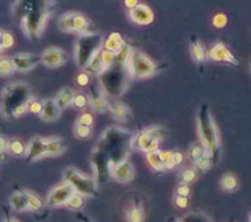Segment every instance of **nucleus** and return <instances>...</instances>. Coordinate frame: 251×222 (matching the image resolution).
Returning <instances> with one entry per match:
<instances>
[{"label": "nucleus", "instance_id": "nucleus-1", "mask_svg": "<svg viewBox=\"0 0 251 222\" xmlns=\"http://www.w3.org/2000/svg\"><path fill=\"white\" fill-rule=\"evenodd\" d=\"M49 1H18L14 14L19 19L20 27L26 38L38 40L47 28L52 12Z\"/></svg>", "mask_w": 251, "mask_h": 222}, {"label": "nucleus", "instance_id": "nucleus-2", "mask_svg": "<svg viewBox=\"0 0 251 222\" xmlns=\"http://www.w3.org/2000/svg\"><path fill=\"white\" fill-rule=\"evenodd\" d=\"M32 99L30 86L21 80L10 81L0 91V114L5 119H14L28 113Z\"/></svg>", "mask_w": 251, "mask_h": 222}, {"label": "nucleus", "instance_id": "nucleus-3", "mask_svg": "<svg viewBox=\"0 0 251 222\" xmlns=\"http://www.w3.org/2000/svg\"><path fill=\"white\" fill-rule=\"evenodd\" d=\"M132 136L129 131L120 127L105 129L93 153L112 165L126 159L127 149L131 148Z\"/></svg>", "mask_w": 251, "mask_h": 222}, {"label": "nucleus", "instance_id": "nucleus-4", "mask_svg": "<svg viewBox=\"0 0 251 222\" xmlns=\"http://www.w3.org/2000/svg\"><path fill=\"white\" fill-rule=\"evenodd\" d=\"M130 78L126 64L116 60L99 75L101 90L104 95L113 98L120 97L126 90Z\"/></svg>", "mask_w": 251, "mask_h": 222}, {"label": "nucleus", "instance_id": "nucleus-5", "mask_svg": "<svg viewBox=\"0 0 251 222\" xmlns=\"http://www.w3.org/2000/svg\"><path fill=\"white\" fill-rule=\"evenodd\" d=\"M197 129L200 143L207 150L212 157V160L214 161L220 149V138L216 122L207 105L201 106L198 110Z\"/></svg>", "mask_w": 251, "mask_h": 222}, {"label": "nucleus", "instance_id": "nucleus-6", "mask_svg": "<svg viewBox=\"0 0 251 222\" xmlns=\"http://www.w3.org/2000/svg\"><path fill=\"white\" fill-rule=\"evenodd\" d=\"M66 148L65 140L61 137L35 136L27 144L25 156L28 161H34L44 156L59 155L65 152Z\"/></svg>", "mask_w": 251, "mask_h": 222}, {"label": "nucleus", "instance_id": "nucleus-7", "mask_svg": "<svg viewBox=\"0 0 251 222\" xmlns=\"http://www.w3.org/2000/svg\"><path fill=\"white\" fill-rule=\"evenodd\" d=\"M103 36L98 32H88L78 35L74 48V58L76 66L85 68L89 62L103 47Z\"/></svg>", "mask_w": 251, "mask_h": 222}, {"label": "nucleus", "instance_id": "nucleus-8", "mask_svg": "<svg viewBox=\"0 0 251 222\" xmlns=\"http://www.w3.org/2000/svg\"><path fill=\"white\" fill-rule=\"evenodd\" d=\"M64 181L69 183L75 193L82 197H93L97 193V182L94 177L86 175L75 167H68L63 173Z\"/></svg>", "mask_w": 251, "mask_h": 222}, {"label": "nucleus", "instance_id": "nucleus-9", "mask_svg": "<svg viewBox=\"0 0 251 222\" xmlns=\"http://www.w3.org/2000/svg\"><path fill=\"white\" fill-rule=\"evenodd\" d=\"M130 77L146 78L154 74L156 67L149 57L139 50H131L126 61Z\"/></svg>", "mask_w": 251, "mask_h": 222}, {"label": "nucleus", "instance_id": "nucleus-10", "mask_svg": "<svg viewBox=\"0 0 251 222\" xmlns=\"http://www.w3.org/2000/svg\"><path fill=\"white\" fill-rule=\"evenodd\" d=\"M58 27L63 32L76 33L77 35L92 32L87 18L82 13L76 11L64 13L58 20Z\"/></svg>", "mask_w": 251, "mask_h": 222}, {"label": "nucleus", "instance_id": "nucleus-11", "mask_svg": "<svg viewBox=\"0 0 251 222\" xmlns=\"http://www.w3.org/2000/svg\"><path fill=\"white\" fill-rule=\"evenodd\" d=\"M161 140V129L157 126H149L132 136L131 148H135L145 153H151L158 150Z\"/></svg>", "mask_w": 251, "mask_h": 222}, {"label": "nucleus", "instance_id": "nucleus-12", "mask_svg": "<svg viewBox=\"0 0 251 222\" xmlns=\"http://www.w3.org/2000/svg\"><path fill=\"white\" fill-rule=\"evenodd\" d=\"M39 57L40 63L49 68H58L64 66L69 59L67 52L58 46H49L45 48Z\"/></svg>", "mask_w": 251, "mask_h": 222}, {"label": "nucleus", "instance_id": "nucleus-13", "mask_svg": "<svg viewBox=\"0 0 251 222\" xmlns=\"http://www.w3.org/2000/svg\"><path fill=\"white\" fill-rule=\"evenodd\" d=\"M74 188L67 182H63L62 184L53 188L46 200V204L50 207H58L62 205H66L71 197L75 194Z\"/></svg>", "mask_w": 251, "mask_h": 222}, {"label": "nucleus", "instance_id": "nucleus-14", "mask_svg": "<svg viewBox=\"0 0 251 222\" xmlns=\"http://www.w3.org/2000/svg\"><path fill=\"white\" fill-rule=\"evenodd\" d=\"M15 70L27 72L35 68L40 63V57L30 52H18L11 57Z\"/></svg>", "mask_w": 251, "mask_h": 222}, {"label": "nucleus", "instance_id": "nucleus-15", "mask_svg": "<svg viewBox=\"0 0 251 222\" xmlns=\"http://www.w3.org/2000/svg\"><path fill=\"white\" fill-rule=\"evenodd\" d=\"M110 176L120 183H128L134 177V167L128 159H123L112 165Z\"/></svg>", "mask_w": 251, "mask_h": 222}, {"label": "nucleus", "instance_id": "nucleus-16", "mask_svg": "<svg viewBox=\"0 0 251 222\" xmlns=\"http://www.w3.org/2000/svg\"><path fill=\"white\" fill-rule=\"evenodd\" d=\"M130 20L137 24H149L154 20V14L152 10L145 4H137L129 11Z\"/></svg>", "mask_w": 251, "mask_h": 222}, {"label": "nucleus", "instance_id": "nucleus-17", "mask_svg": "<svg viewBox=\"0 0 251 222\" xmlns=\"http://www.w3.org/2000/svg\"><path fill=\"white\" fill-rule=\"evenodd\" d=\"M62 110L56 104L54 99H44L43 108L39 113V118L44 122H55L61 116Z\"/></svg>", "mask_w": 251, "mask_h": 222}, {"label": "nucleus", "instance_id": "nucleus-18", "mask_svg": "<svg viewBox=\"0 0 251 222\" xmlns=\"http://www.w3.org/2000/svg\"><path fill=\"white\" fill-rule=\"evenodd\" d=\"M209 57L217 62H226L232 65H238V61L226 47L224 43H217L209 51Z\"/></svg>", "mask_w": 251, "mask_h": 222}, {"label": "nucleus", "instance_id": "nucleus-19", "mask_svg": "<svg viewBox=\"0 0 251 222\" xmlns=\"http://www.w3.org/2000/svg\"><path fill=\"white\" fill-rule=\"evenodd\" d=\"M87 98H88V104L93 111L99 113H102L108 110L107 99L105 98L101 88L99 89L96 86H92L89 92V96Z\"/></svg>", "mask_w": 251, "mask_h": 222}, {"label": "nucleus", "instance_id": "nucleus-20", "mask_svg": "<svg viewBox=\"0 0 251 222\" xmlns=\"http://www.w3.org/2000/svg\"><path fill=\"white\" fill-rule=\"evenodd\" d=\"M107 108L110 111V112L112 113L113 117L118 121L125 122L130 116L129 108L121 102H117V101L109 102L107 100Z\"/></svg>", "mask_w": 251, "mask_h": 222}, {"label": "nucleus", "instance_id": "nucleus-21", "mask_svg": "<svg viewBox=\"0 0 251 222\" xmlns=\"http://www.w3.org/2000/svg\"><path fill=\"white\" fill-rule=\"evenodd\" d=\"M103 46L105 48L104 50L109 51L117 56L125 49L126 44L119 32H112L103 43Z\"/></svg>", "mask_w": 251, "mask_h": 222}, {"label": "nucleus", "instance_id": "nucleus-22", "mask_svg": "<svg viewBox=\"0 0 251 222\" xmlns=\"http://www.w3.org/2000/svg\"><path fill=\"white\" fill-rule=\"evenodd\" d=\"M75 94V93L73 91L72 88L63 87L57 92V94L55 95V98L53 99L56 102V104L59 106V108L63 111L73 106Z\"/></svg>", "mask_w": 251, "mask_h": 222}, {"label": "nucleus", "instance_id": "nucleus-23", "mask_svg": "<svg viewBox=\"0 0 251 222\" xmlns=\"http://www.w3.org/2000/svg\"><path fill=\"white\" fill-rule=\"evenodd\" d=\"M144 208L139 200H133L126 210L127 222H143L144 221Z\"/></svg>", "mask_w": 251, "mask_h": 222}, {"label": "nucleus", "instance_id": "nucleus-24", "mask_svg": "<svg viewBox=\"0 0 251 222\" xmlns=\"http://www.w3.org/2000/svg\"><path fill=\"white\" fill-rule=\"evenodd\" d=\"M11 207L16 211H25L29 210V206L27 203V200L23 192V190H19L14 192L9 200Z\"/></svg>", "mask_w": 251, "mask_h": 222}, {"label": "nucleus", "instance_id": "nucleus-25", "mask_svg": "<svg viewBox=\"0 0 251 222\" xmlns=\"http://www.w3.org/2000/svg\"><path fill=\"white\" fill-rule=\"evenodd\" d=\"M26 146L25 143L17 137H12L8 139L7 144V153L14 156H23L25 155Z\"/></svg>", "mask_w": 251, "mask_h": 222}, {"label": "nucleus", "instance_id": "nucleus-26", "mask_svg": "<svg viewBox=\"0 0 251 222\" xmlns=\"http://www.w3.org/2000/svg\"><path fill=\"white\" fill-rule=\"evenodd\" d=\"M220 187L223 191L227 192V193H231V192H233L237 189L238 179L233 173L226 172L221 177Z\"/></svg>", "mask_w": 251, "mask_h": 222}, {"label": "nucleus", "instance_id": "nucleus-27", "mask_svg": "<svg viewBox=\"0 0 251 222\" xmlns=\"http://www.w3.org/2000/svg\"><path fill=\"white\" fill-rule=\"evenodd\" d=\"M102 51V50H101ZM101 51L94 56V58L89 62V64L85 67L84 70L88 74H93V75H100L103 70L105 69V67L103 65L102 59H101Z\"/></svg>", "mask_w": 251, "mask_h": 222}, {"label": "nucleus", "instance_id": "nucleus-28", "mask_svg": "<svg viewBox=\"0 0 251 222\" xmlns=\"http://www.w3.org/2000/svg\"><path fill=\"white\" fill-rule=\"evenodd\" d=\"M190 51H191V57L194 62L196 63H202L205 60V52L204 49L199 42V40L195 37L191 38L190 41Z\"/></svg>", "mask_w": 251, "mask_h": 222}, {"label": "nucleus", "instance_id": "nucleus-29", "mask_svg": "<svg viewBox=\"0 0 251 222\" xmlns=\"http://www.w3.org/2000/svg\"><path fill=\"white\" fill-rule=\"evenodd\" d=\"M15 71L11 58L0 57V76H11Z\"/></svg>", "mask_w": 251, "mask_h": 222}, {"label": "nucleus", "instance_id": "nucleus-30", "mask_svg": "<svg viewBox=\"0 0 251 222\" xmlns=\"http://www.w3.org/2000/svg\"><path fill=\"white\" fill-rule=\"evenodd\" d=\"M146 158H147V161L148 163L150 164V166L157 170V171H162V170H165V167H164V164L159 156V150L157 151H154V152H151V153H148L147 155H146Z\"/></svg>", "mask_w": 251, "mask_h": 222}, {"label": "nucleus", "instance_id": "nucleus-31", "mask_svg": "<svg viewBox=\"0 0 251 222\" xmlns=\"http://www.w3.org/2000/svg\"><path fill=\"white\" fill-rule=\"evenodd\" d=\"M188 154H189L190 158H191L193 161L197 160L198 158L202 157L203 155H209V156H210L209 153L207 152V150L204 148V146H203L201 143H196V144L192 145V146L190 147V149H189ZM210 157H211V156H210ZM211 158H212V157H211Z\"/></svg>", "mask_w": 251, "mask_h": 222}, {"label": "nucleus", "instance_id": "nucleus-32", "mask_svg": "<svg viewBox=\"0 0 251 222\" xmlns=\"http://www.w3.org/2000/svg\"><path fill=\"white\" fill-rule=\"evenodd\" d=\"M23 192L27 200V203L29 206V210H37L42 206V201L41 200L32 192L23 189Z\"/></svg>", "mask_w": 251, "mask_h": 222}, {"label": "nucleus", "instance_id": "nucleus-33", "mask_svg": "<svg viewBox=\"0 0 251 222\" xmlns=\"http://www.w3.org/2000/svg\"><path fill=\"white\" fill-rule=\"evenodd\" d=\"M196 177V173L194 171V169L192 168H185L182 169L177 176V181L178 184H186L188 185L189 183H191Z\"/></svg>", "mask_w": 251, "mask_h": 222}, {"label": "nucleus", "instance_id": "nucleus-34", "mask_svg": "<svg viewBox=\"0 0 251 222\" xmlns=\"http://www.w3.org/2000/svg\"><path fill=\"white\" fill-rule=\"evenodd\" d=\"M74 134L77 139H88L92 134V129L89 126L75 124Z\"/></svg>", "mask_w": 251, "mask_h": 222}, {"label": "nucleus", "instance_id": "nucleus-35", "mask_svg": "<svg viewBox=\"0 0 251 222\" xmlns=\"http://www.w3.org/2000/svg\"><path fill=\"white\" fill-rule=\"evenodd\" d=\"M83 204H84L83 197L77 193H75L66 203V206L74 210H78L83 206Z\"/></svg>", "mask_w": 251, "mask_h": 222}, {"label": "nucleus", "instance_id": "nucleus-36", "mask_svg": "<svg viewBox=\"0 0 251 222\" xmlns=\"http://www.w3.org/2000/svg\"><path fill=\"white\" fill-rule=\"evenodd\" d=\"M182 222H211L210 219L203 213L190 212L181 218Z\"/></svg>", "mask_w": 251, "mask_h": 222}, {"label": "nucleus", "instance_id": "nucleus-37", "mask_svg": "<svg viewBox=\"0 0 251 222\" xmlns=\"http://www.w3.org/2000/svg\"><path fill=\"white\" fill-rule=\"evenodd\" d=\"M14 44H15L14 34L9 30L3 29V31H2V48H3V50L12 48L14 46Z\"/></svg>", "mask_w": 251, "mask_h": 222}, {"label": "nucleus", "instance_id": "nucleus-38", "mask_svg": "<svg viewBox=\"0 0 251 222\" xmlns=\"http://www.w3.org/2000/svg\"><path fill=\"white\" fill-rule=\"evenodd\" d=\"M212 162H213V160H212V158L209 155H203L202 157H200L197 160H195L194 164H195V167L198 170L205 171V170L210 168Z\"/></svg>", "mask_w": 251, "mask_h": 222}, {"label": "nucleus", "instance_id": "nucleus-39", "mask_svg": "<svg viewBox=\"0 0 251 222\" xmlns=\"http://www.w3.org/2000/svg\"><path fill=\"white\" fill-rule=\"evenodd\" d=\"M93 122H94V117L89 112H82V113H80L76 117V120H75L76 124L85 125V126H89V127L92 126Z\"/></svg>", "mask_w": 251, "mask_h": 222}, {"label": "nucleus", "instance_id": "nucleus-40", "mask_svg": "<svg viewBox=\"0 0 251 222\" xmlns=\"http://www.w3.org/2000/svg\"><path fill=\"white\" fill-rule=\"evenodd\" d=\"M42 108H43V100L32 98L28 104V112L39 115V113L42 111Z\"/></svg>", "mask_w": 251, "mask_h": 222}, {"label": "nucleus", "instance_id": "nucleus-41", "mask_svg": "<svg viewBox=\"0 0 251 222\" xmlns=\"http://www.w3.org/2000/svg\"><path fill=\"white\" fill-rule=\"evenodd\" d=\"M116 55L109 52V51H106V50H102L101 51V59H102V62H103V65L105 67V68L109 67L110 66H112L115 62H116Z\"/></svg>", "mask_w": 251, "mask_h": 222}, {"label": "nucleus", "instance_id": "nucleus-42", "mask_svg": "<svg viewBox=\"0 0 251 222\" xmlns=\"http://www.w3.org/2000/svg\"><path fill=\"white\" fill-rule=\"evenodd\" d=\"M88 104V98L83 93H76L75 94L73 106L77 109H83Z\"/></svg>", "mask_w": 251, "mask_h": 222}, {"label": "nucleus", "instance_id": "nucleus-43", "mask_svg": "<svg viewBox=\"0 0 251 222\" xmlns=\"http://www.w3.org/2000/svg\"><path fill=\"white\" fill-rule=\"evenodd\" d=\"M227 22V18L225 14L223 13H220V14H217L214 19H213V24L218 27V28H222L224 27Z\"/></svg>", "mask_w": 251, "mask_h": 222}, {"label": "nucleus", "instance_id": "nucleus-44", "mask_svg": "<svg viewBox=\"0 0 251 222\" xmlns=\"http://www.w3.org/2000/svg\"><path fill=\"white\" fill-rule=\"evenodd\" d=\"M176 196L187 198L190 194V188L186 184H178L176 188Z\"/></svg>", "mask_w": 251, "mask_h": 222}, {"label": "nucleus", "instance_id": "nucleus-45", "mask_svg": "<svg viewBox=\"0 0 251 222\" xmlns=\"http://www.w3.org/2000/svg\"><path fill=\"white\" fill-rule=\"evenodd\" d=\"M89 74L87 72H80L76 75V78H75V81L76 83L79 85V86H86L88 83H89Z\"/></svg>", "mask_w": 251, "mask_h": 222}, {"label": "nucleus", "instance_id": "nucleus-46", "mask_svg": "<svg viewBox=\"0 0 251 222\" xmlns=\"http://www.w3.org/2000/svg\"><path fill=\"white\" fill-rule=\"evenodd\" d=\"M175 203L177 207L179 208H184L187 206L188 200L185 197H180V196H176L175 198Z\"/></svg>", "mask_w": 251, "mask_h": 222}, {"label": "nucleus", "instance_id": "nucleus-47", "mask_svg": "<svg viewBox=\"0 0 251 222\" xmlns=\"http://www.w3.org/2000/svg\"><path fill=\"white\" fill-rule=\"evenodd\" d=\"M7 144L8 139H6V137H4L3 135H0V155L7 153Z\"/></svg>", "mask_w": 251, "mask_h": 222}, {"label": "nucleus", "instance_id": "nucleus-48", "mask_svg": "<svg viewBox=\"0 0 251 222\" xmlns=\"http://www.w3.org/2000/svg\"><path fill=\"white\" fill-rule=\"evenodd\" d=\"M77 219L80 221V222H92V220L88 217V216H86L85 214H83V213H77Z\"/></svg>", "mask_w": 251, "mask_h": 222}, {"label": "nucleus", "instance_id": "nucleus-49", "mask_svg": "<svg viewBox=\"0 0 251 222\" xmlns=\"http://www.w3.org/2000/svg\"><path fill=\"white\" fill-rule=\"evenodd\" d=\"M125 4H126V7L132 9V8H134L138 3H137V1H135V0H133V1H131V0H130V1L126 0V1H125Z\"/></svg>", "mask_w": 251, "mask_h": 222}, {"label": "nucleus", "instance_id": "nucleus-50", "mask_svg": "<svg viewBox=\"0 0 251 222\" xmlns=\"http://www.w3.org/2000/svg\"><path fill=\"white\" fill-rule=\"evenodd\" d=\"M3 222H18V220L13 217H6Z\"/></svg>", "mask_w": 251, "mask_h": 222}, {"label": "nucleus", "instance_id": "nucleus-51", "mask_svg": "<svg viewBox=\"0 0 251 222\" xmlns=\"http://www.w3.org/2000/svg\"><path fill=\"white\" fill-rule=\"evenodd\" d=\"M2 31H3V29L0 28V57H1V53L3 51V48H2Z\"/></svg>", "mask_w": 251, "mask_h": 222}, {"label": "nucleus", "instance_id": "nucleus-52", "mask_svg": "<svg viewBox=\"0 0 251 222\" xmlns=\"http://www.w3.org/2000/svg\"><path fill=\"white\" fill-rule=\"evenodd\" d=\"M172 222H182V221H181V219H175V220L172 221Z\"/></svg>", "mask_w": 251, "mask_h": 222}, {"label": "nucleus", "instance_id": "nucleus-53", "mask_svg": "<svg viewBox=\"0 0 251 222\" xmlns=\"http://www.w3.org/2000/svg\"><path fill=\"white\" fill-rule=\"evenodd\" d=\"M249 222H251V212H250V215H249Z\"/></svg>", "mask_w": 251, "mask_h": 222}]
</instances>
